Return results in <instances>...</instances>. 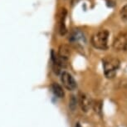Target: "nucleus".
<instances>
[{"instance_id": "obj_15", "label": "nucleus", "mask_w": 127, "mask_h": 127, "mask_svg": "<svg viewBox=\"0 0 127 127\" xmlns=\"http://www.w3.org/2000/svg\"><path fill=\"white\" fill-rule=\"evenodd\" d=\"M76 127H81V124H80V123H76Z\"/></svg>"}, {"instance_id": "obj_11", "label": "nucleus", "mask_w": 127, "mask_h": 127, "mask_svg": "<svg viewBox=\"0 0 127 127\" xmlns=\"http://www.w3.org/2000/svg\"><path fill=\"white\" fill-rule=\"evenodd\" d=\"M120 14H121L122 20L127 21V4L122 7L121 9V12H120Z\"/></svg>"}, {"instance_id": "obj_9", "label": "nucleus", "mask_w": 127, "mask_h": 127, "mask_svg": "<svg viewBox=\"0 0 127 127\" xmlns=\"http://www.w3.org/2000/svg\"><path fill=\"white\" fill-rule=\"evenodd\" d=\"M52 90L53 92V94L57 96L58 98H63L65 96V92H64L63 89L60 85H58L57 83H53L51 86Z\"/></svg>"}, {"instance_id": "obj_13", "label": "nucleus", "mask_w": 127, "mask_h": 127, "mask_svg": "<svg viewBox=\"0 0 127 127\" xmlns=\"http://www.w3.org/2000/svg\"><path fill=\"white\" fill-rule=\"evenodd\" d=\"M72 98L70 100V108L71 110H75V108L76 106V100H75V98H74V96H71Z\"/></svg>"}, {"instance_id": "obj_2", "label": "nucleus", "mask_w": 127, "mask_h": 127, "mask_svg": "<svg viewBox=\"0 0 127 127\" xmlns=\"http://www.w3.org/2000/svg\"><path fill=\"white\" fill-rule=\"evenodd\" d=\"M108 39H109V32L107 30H100L97 33H94L92 37L91 42L93 47L95 49L104 50L108 47Z\"/></svg>"}, {"instance_id": "obj_5", "label": "nucleus", "mask_w": 127, "mask_h": 127, "mask_svg": "<svg viewBox=\"0 0 127 127\" xmlns=\"http://www.w3.org/2000/svg\"><path fill=\"white\" fill-rule=\"evenodd\" d=\"M79 103H80V106L84 112H87L92 106V100L87 95L81 93L79 95Z\"/></svg>"}, {"instance_id": "obj_4", "label": "nucleus", "mask_w": 127, "mask_h": 127, "mask_svg": "<svg viewBox=\"0 0 127 127\" xmlns=\"http://www.w3.org/2000/svg\"><path fill=\"white\" fill-rule=\"evenodd\" d=\"M113 48L117 51H127V32L120 33L115 39Z\"/></svg>"}, {"instance_id": "obj_14", "label": "nucleus", "mask_w": 127, "mask_h": 127, "mask_svg": "<svg viewBox=\"0 0 127 127\" xmlns=\"http://www.w3.org/2000/svg\"><path fill=\"white\" fill-rule=\"evenodd\" d=\"M79 1H81V0H71V3H72V5H74V4H76V3H77Z\"/></svg>"}, {"instance_id": "obj_1", "label": "nucleus", "mask_w": 127, "mask_h": 127, "mask_svg": "<svg viewBox=\"0 0 127 127\" xmlns=\"http://www.w3.org/2000/svg\"><path fill=\"white\" fill-rule=\"evenodd\" d=\"M104 74L107 79H113L120 68L121 62L113 56H106L102 60Z\"/></svg>"}, {"instance_id": "obj_10", "label": "nucleus", "mask_w": 127, "mask_h": 127, "mask_svg": "<svg viewBox=\"0 0 127 127\" xmlns=\"http://www.w3.org/2000/svg\"><path fill=\"white\" fill-rule=\"evenodd\" d=\"M84 39H85V38H84V34L82 33L78 30H75L71 33L69 40H70L71 42L76 43V42H79L80 40H83Z\"/></svg>"}, {"instance_id": "obj_7", "label": "nucleus", "mask_w": 127, "mask_h": 127, "mask_svg": "<svg viewBox=\"0 0 127 127\" xmlns=\"http://www.w3.org/2000/svg\"><path fill=\"white\" fill-rule=\"evenodd\" d=\"M57 54H58V55L61 57L62 59H63L64 60L68 61L69 58L71 57V51L69 46H67V45H66V44H62L59 47L58 53H57Z\"/></svg>"}, {"instance_id": "obj_12", "label": "nucleus", "mask_w": 127, "mask_h": 127, "mask_svg": "<svg viewBox=\"0 0 127 127\" xmlns=\"http://www.w3.org/2000/svg\"><path fill=\"white\" fill-rule=\"evenodd\" d=\"M93 109L95 110V112L96 113H100L101 111V102L100 101H92V106Z\"/></svg>"}, {"instance_id": "obj_3", "label": "nucleus", "mask_w": 127, "mask_h": 127, "mask_svg": "<svg viewBox=\"0 0 127 127\" xmlns=\"http://www.w3.org/2000/svg\"><path fill=\"white\" fill-rule=\"evenodd\" d=\"M61 81L64 87L68 90H74L77 86V84H76L75 79L72 77V75L66 71L62 72Z\"/></svg>"}, {"instance_id": "obj_8", "label": "nucleus", "mask_w": 127, "mask_h": 127, "mask_svg": "<svg viewBox=\"0 0 127 127\" xmlns=\"http://www.w3.org/2000/svg\"><path fill=\"white\" fill-rule=\"evenodd\" d=\"M51 57H52V60L55 66H57V67H66V66L67 61L62 59L61 57L58 55V54L55 52L54 50H52Z\"/></svg>"}, {"instance_id": "obj_6", "label": "nucleus", "mask_w": 127, "mask_h": 127, "mask_svg": "<svg viewBox=\"0 0 127 127\" xmlns=\"http://www.w3.org/2000/svg\"><path fill=\"white\" fill-rule=\"evenodd\" d=\"M66 14H67V11L66 8H62L61 13L59 15V33L61 35H65L67 29H66Z\"/></svg>"}]
</instances>
